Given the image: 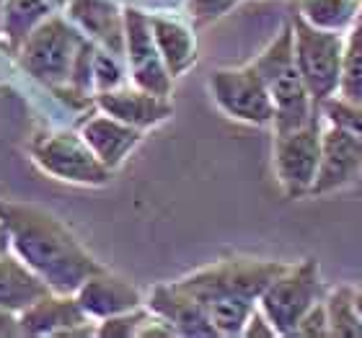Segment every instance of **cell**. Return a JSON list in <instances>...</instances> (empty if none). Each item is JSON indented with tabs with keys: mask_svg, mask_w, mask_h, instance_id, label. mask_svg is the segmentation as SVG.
I'll return each instance as SVG.
<instances>
[{
	"mask_svg": "<svg viewBox=\"0 0 362 338\" xmlns=\"http://www.w3.org/2000/svg\"><path fill=\"white\" fill-rule=\"evenodd\" d=\"M31 160L37 163L47 176H52L65 183L78 186H104L109 183L112 173L96 158L81 132L70 129H49L31 140Z\"/></svg>",
	"mask_w": 362,
	"mask_h": 338,
	"instance_id": "cell-6",
	"label": "cell"
},
{
	"mask_svg": "<svg viewBox=\"0 0 362 338\" xmlns=\"http://www.w3.org/2000/svg\"><path fill=\"white\" fill-rule=\"evenodd\" d=\"M151 315V308L143 305L137 310H129V313H122V315L106 318V320H98L96 336L101 338H137L143 323Z\"/></svg>",
	"mask_w": 362,
	"mask_h": 338,
	"instance_id": "cell-25",
	"label": "cell"
},
{
	"mask_svg": "<svg viewBox=\"0 0 362 338\" xmlns=\"http://www.w3.org/2000/svg\"><path fill=\"white\" fill-rule=\"evenodd\" d=\"M0 80H3V76H0Z\"/></svg>",
	"mask_w": 362,
	"mask_h": 338,
	"instance_id": "cell-34",
	"label": "cell"
},
{
	"mask_svg": "<svg viewBox=\"0 0 362 338\" xmlns=\"http://www.w3.org/2000/svg\"><path fill=\"white\" fill-rule=\"evenodd\" d=\"M21 318L23 336H54V338H73V336H96V328L88 318L76 294L49 292L42 300H37L31 308L18 313Z\"/></svg>",
	"mask_w": 362,
	"mask_h": 338,
	"instance_id": "cell-11",
	"label": "cell"
},
{
	"mask_svg": "<svg viewBox=\"0 0 362 338\" xmlns=\"http://www.w3.org/2000/svg\"><path fill=\"white\" fill-rule=\"evenodd\" d=\"M290 26H293L298 68H300L303 80L308 85V93L318 109L326 98L339 93L344 34L341 31L318 29V26L305 21L300 13L293 16Z\"/></svg>",
	"mask_w": 362,
	"mask_h": 338,
	"instance_id": "cell-5",
	"label": "cell"
},
{
	"mask_svg": "<svg viewBox=\"0 0 362 338\" xmlns=\"http://www.w3.org/2000/svg\"><path fill=\"white\" fill-rule=\"evenodd\" d=\"M124 60H127L129 78L137 88L151 90L156 96H171L174 76L168 73L156 44L151 13H145L140 8H124Z\"/></svg>",
	"mask_w": 362,
	"mask_h": 338,
	"instance_id": "cell-10",
	"label": "cell"
},
{
	"mask_svg": "<svg viewBox=\"0 0 362 338\" xmlns=\"http://www.w3.org/2000/svg\"><path fill=\"white\" fill-rule=\"evenodd\" d=\"M324 302L329 333L334 338H362V318L355 308V286H337Z\"/></svg>",
	"mask_w": 362,
	"mask_h": 338,
	"instance_id": "cell-21",
	"label": "cell"
},
{
	"mask_svg": "<svg viewBox=\"0 0 362 338\" xmlns=\"http://www.w3.org/2000/svg\"><path fill=\"white\" fill-rule=\"evenodd\" d=\"M360 0H300L298 13L318 29L344 31L357 16Z\"/></svg>",
	"mask_w": 362,
	"mask_h": 338,
	"instance_id": "cell-22",
	"label": "cell"
},
{
	"mask_svg": "<svg viewBox=\"0 0 362 338\" xmlns=\"http://www.w3.org/2000/svg\"><path fill=\"white\" fill-rule=\"evenodd\" d=\"M362 173V140L349 135L347 129L326 121L321 135V163L310 196H324L349 186Z\"/></svg>",
	"mask_w": 362,
	"mask_h": 338,
	"instance_id": "cell-12",
	"label": "cell"
},
{
	"mask_svg": "<svg viewBox=\"0 0 362 338\" xmlns=\"http://www.w3.org/2000/svg\"><path fill=\"white\" fill-rule=\"evenodd\" d=\"M355 308H357V313H360V318H362V284L355 286Z\"/></svg>",
	"mask_w": 362,
	"mask_h": 338,
	"instance_id": "cell-32",
	"label": "cell"
},
{
	"mask_svg": "<svg viewBox=\"0 0 362 338\" xmlns=\"http://www.w3.org/2000/svg\"><path fill=\"white\" fill-rule=\"evenodd\" d=\"M11 253V233H8L6 222L0 219V255Z\"/></svg>",
	"mask_w": 362,
	"mask_h": 338,
	"instance_id": "cell-31",
	"label": "cell"
},
{
	"mask_svg": "<svg viewBox=\"0 0 362 338\" xmlns=\"http://www.w3.org/2000/svg\"><path fill=\"white\" fill-rule=\"evenodd\" d=\"M81 308L88 313L93 320H106V318L122 315L129 310L143 308V292L124 277H117L112 271L101 269L98 274L88 277L76 292Z\"/></svg>",
	"mask_w": 362,
	"mask_h": 338,
	"instance_id": "cell-14",
	"label": "cell"
},
{
	"mask_svg": "<svg viewBox=\"0 0 362 338\" xmlns=\"http://www.w3.org/2000/svg\"><path fill=\"white\" fill-rule=\"evenodd\" d=\"M65 0H6L3 21H0V42L8 52L18 54L29 34L45 23Z\"/></svg>",
	"mask_w": 362,
	"mask_h": 338,
	"instance_id": "cell-20",
	"label": "cell"
},
{
	"mask_svg": "<svg viewBox=\"0 0 362 338\" xmlns=\"http://www.w3.org/2000/svg\"><path fill=\"white\" fill-rule=\"evenodd\" d=\"M321 135H324L321 116L303 127L274 132V145H272L274 176L287 199L310 196L321 163Z\"/></svg>",
	"mask_w": 362,
	"mask_h": 338,
	"instance_id": "cell-8",
	"label": "cell"
},
{
	"mask_svg": "<svg viewBox=\"0 0 362 338\" xmlns=\"http://www.w3.org/2000/svg\"><path fill=\"white\" fill-rule=\"evenodd\" d=\"M81 135L88 143V147L96 152V158L104 163L109 171L117 168L127 160V155L135 150L140 140H143V129L129 127L124 121L109 114H96L81 124Z\"/></svg>",
	"mask_w": 362,
	"mask_h": 338,
	"instance_id": "cell-16",
	"label": "cell"
},
{
	"mask_svg": "<svg viewBox=\"0 0 362 338\" xmlns=\"http://www.w3.org/2000/svg\"><path fill=\"white\" fill-rule=\"evenodd\" d=\"M3 6H6V0H0V21H3Z\"/></svg>",
	"mask_w": 362,
	"mask_h": 338,
	"instance_id": "cell-33",
	"label": "cell"
},
{
	"mask_svg": "<svg viewBox=\"0 0 362 338\" xmlns=\"http://www.w3.org/2000/svg\"><path fill=\"white\" fill-rule=\"evenodd\" d=\"M151 29L168 73L174 78L184 76L197 62L194 31L189 29L184 21H179V18H171V16L163 13H151Z\"/></svg>",
	"mask_w": 362,
	"mask_h": 338,
	"instance_id": "cell-19",
	"label": "cell"
},
{
	"mask_svg": "<svg viewBox=\"0 0 362 338\" xmlns=\"http://www.w3.org/2000/svg\"><path fill=\"white\" fill-rule=\"evenodd\" d=\"M251 65L262 76L272 96V104H274V121H272L274 132L303 127V124H310L316 116H321L308 93V85L303 80L300 68H298L290 23L279 29L277 37L254 57Z\"/></svg>",
	"mask_w": 362,
	"mask_h": 338,
	"instance_id": "cell-3",
	"label": "cell"
},
{
	"mask_svg": "<svg viewBox=\"0 0 362 338\" xmlns=\"http://www.w3.org/2000/svg\"><path fill=\"white\" fill-rule=\"evenodd\" d=\"M65 16L93 44L124 57V11L114 0H65Z\"/></svg>",
	"mask_w": 362,
	"mask_h": 338,
	"instance_id": "cell-13",
	"label": "cell"
},
{
	"mask_svg": "<svg viewBox=\"0 0 362 338\" xmlns=\"http://www.w3.org/2000/svg\"><path fill=\"white\" fill-rule=\"evenodd\" d=\"M0 219L11 233V251L45 279L52 292L76 294L86 279L104 269L60 217L37 204L0 199Z\"/></svg>",
	"mask_w": 362,
	"mask_h": 338,
	"instance_id": "cell-1",
	"label": "cell"
},
{
	"mask_svg": "<svg viewBox=\"0 0 362 338\" xmlns=\"http://www.w3.org/2000/svg\"><path fill=\"white\" fill-rule=\"evenodd\" d=\"M212 101L226 116L254 127H267L274 121V104L264 80L254 65L243 68H220L210 73Z\"/></svg>",
	"mask_w": 362,
	"mask_h": 338,
	"instance_id": "cell-9",
	"label": "cell"
},
{
	"mask_svg": "<svg viewBox=\"0 0 362 338\" xmlns=\"http://www.w3.org/2000/svg\"><path fill=\"white\" fill-rule=\"evenodd\" d=\"M49 292L45 279H39L13 251L0 255V308L23 313Z\"/></svg>",
	"mask_w": 362,
	"mask_h": 338,
	"instance_id": "cell-18",
	"label": "cell"
},
{
	"mask_svg": "<svg viewBox=\"0 0 362 338\" xmlns=\"http://www.w3.org/2000/svg\"><path fill=\"white\" fill-rule=\"evenodd\" d=\"M233 3L235 0H187V8L197 23H207V21H212V18H218V16L226 13Z\"/></svg>",
	"mask_w": 362,
	"mask_h": 338,
	"instance_id": "cell-28",
	"label": "cell"
},
{
	"mask_svg": "<svg viewBox=\"0 0 362 338\" xmlns=\"http://www.w3.org/2000/svg\"><path fill=\"white\" fill-rule=\"evenodd\" d=\"M96 106L98 111L117 116L119 121L129 124L137 129H151L160 121H166L174 114V104L166 96H156L151 90H143L132 85V88H119L104 90L96 93Z\"/></svg>",
	"mask_w": 362,
	"mask_h": 338,
	"instance_id": "cell-15",
	"label": "cell"
},
{
	"mask_svg": "<svg viewBox=\"0 0 362 338\" xmlns=\"http://www.w3.org/2000/svg\"><path fill=\"white\" fill-rule=\"evenodd\" d=\"M318 111L324 114V121L347 129L349 135H355L357 140H362V104L347 101V98L341 96H332L318 106Z\"/></svg>",
	"mask_w": 362,
	"mask_h": 338,
	"instance_id": "cell-24",
	"label": "cell"
},
{
	"mask_svg": "<svg viewBox=\"0 0 362 338\" xmlns=\"http://www.w3.org/2000/svg\"><path fill=\"white\" fill-rule=\"evenodd\" d=\"M16 336H23L21 318L13 310L0 308V338H16Z\"/></svg>",
	"mask_w": 362,
	"mask_h": 338,
	"instance_id": "cell-30",
	"label": "cell"
},
{
	"mask_svg": "<svg viewBox=\"0 0 362 338\" xmlns=\"http://www.w3.org/2000/svg\"><path fill=\"white\" fill-rule=\"evenodd\" d=\"M282 269L285 263L279 261L226 258L174 284L210 313L220 336H241L246 320L259 308L262 292Z\"/></svg>",
	"mask_w": 362,
	"mask_h": 338,
	"instance_id": "cell-2",
	"label": "cell"
},
{
	"mask_svg": "<svg viewBox=\"0 0 362 338\" xmlns=\"http://www.w3.org/2000/svg\"><path fill=\"white\" fill-rule=\"evenodd\" d=\"M295 336H305V338H321V336H332L329 333V315H326V302L318 300L313 308L305 313V318L300 320Z\"/></svg>",
	"mask_w": 362,
	"mask_h": 338,
	"instance_id": "cell-27",
	"label": "cell"
},
{
	"mask_svg": "<svg viewBox=\"0 0 362 338\" xmlns=\"http://www.w3.org/2000/svg\"><path fill=\"white\" fill-rule=\"evenodd\" d=\"M241 336L246 338H272V336H279L277 328L272 325V320L264 315V310L257 308L254 313H251V318L246 320V325H243V333Z\"/></svg>",
	"mask_w": 362,
	"mask_h": 338,
	"instance_id": "cell-29",
	"label": "cell"
},
{
	"mask_svg": "<svg viewBox=\"0 0 362 338\" xmlns=\"http://www.w3.org/2000/svg\"><path fill=\"white\" fill-rule=\"evenodd\" d=\"M86 37L68 16L52 13L45 23L31 31L21 44L16 60L26 76L47 88H62L70 83L73 62H76Z\"/></svg>",
	"mask_w": 362,
	"mask_h": 338,
	"instance_id": "cell-4",
	"label": "cell"
},
{
	"mask_svg": "<svg viewBox=\"0 0 362 338\" xmlns=\"http://www.w3.org/2000/svg\"><path fill=\"white\" fill-rule=\"evenodd\" d=\"M321 297V274L313 258L293 263L272 279L259 297V308L277 328L279 336H295L300 320Z\"/></svg>",
	"mask_w": 362,
	"mask_h": 338,
	"instance_id": "cell-7",
	"label": "cell"
},
{
	"mask_svg": "<svg viewBox=\"0 0 362 338\" xmlns=\"http://www.w3.org/2000/svg\"><path fill=\"white\" fill-rule=\"evenodd\" d=\"M122 83H124V68H122L119 57L98 47L96 57H93V88H96V93L119 88Z\"/></svg>",
	"mask_w": 362,
	"mask_h": 338,
	"instance_id": "cell-26",
	"label": "cell"
},
{
	"mask_svg": "<svg viewBox=\"0 0 362 338\" xmlns=\"http://www.w3.org/2000/svg\"><path fill=\"white\" fill-rule=\"evenodd\" d=\"M337 96L362 104V18L344 34V54H341V80Z\"/></svg>",
	"mask_w": 362,
	"mask_h": 338,
	"instance_id": "cell-23",
	"label": "cell"
},
{
	"mask_svg": "<svg viewBox=\"0 0 362 338\" xmlns=\"http://www.w3.org/2000/svg\"><path fill=\"white\" fill-rule=\"evenodd\" d=\"M145 305L156 315L166 318L179 336H220L215 323H212L210 313L192 294L181 292L174 282L156 286L151 292V300L145 302Z\"/></svg>",
	"mask_w": 362,
	"mask_h": 338,
	"instance_id": "cell-17",
	"label": "cell"
}]
</instances>
